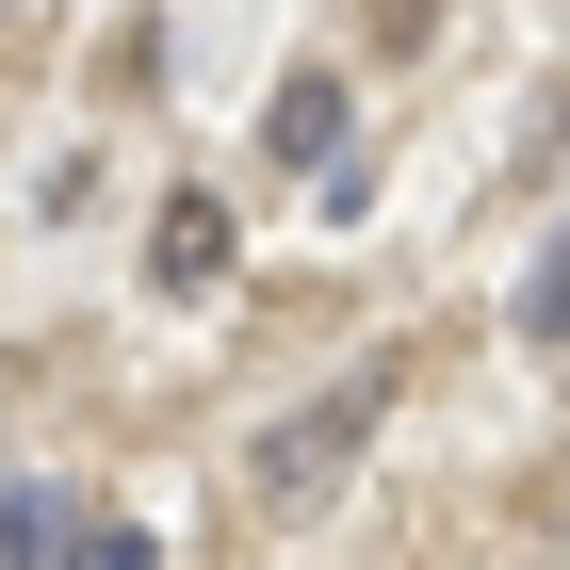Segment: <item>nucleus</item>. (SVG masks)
<instances>
[{
	"label": "nucleus",
	"mask_w": 570,
	"mask_h": 570,
	"mask_svg": "<svg viewBox=\"0 0 570 570\" xmlns=\"http://www.w3.org/2000/svg\"><path fill=\"white\" fill-rule=\"evenodd\" d=\"M358 440H375V375H343V392H309L294 424H277L262 456H245V489H262V505H309V489H343V473H358Z\"/></svg>",
	"instance_id": "obj_1"
},
{
	"label": "nucleus",
	"mask_w": 570,
	"mask_h": 570,
	"mask_svg": "<svg viewBox=\"0 0 570 570\" xmlns=\"http://www.w3.org/2000/svg\"><path fill=\"white\" fill-rule=\"evenodd\" d=\"M228 245H245V228H228V196H164V228H147V277H164V294H213V277H228Z\"/></svg>",
	"instance_id": "obj_2"
},
{
	"label": "nucleus",
	"mask_w": 570,
	"mask_h": 570,
	"mask_svg": "<svg viewBox=\"0 0 570 570\" xmlns=\"http://www.w3.org/2000/svg\"><path fill=\"white\" fill-rule=\"evenodd\" d=\"M262 131H277V164H309V179H326V164H343V82H326V66H294Z\"/></svg>",
	"instance_id": "obj_3"
},
{
	"label": "nucleus",
	"mask_w": 570,
	"mask_h": 570,
	"mask_svg": "<svg viewBox=\"0 0 570 570\" xmlns=\"http://www.w3.org/2000/svg\"><path fill=\"white\" fill-rule=\"evenodd\" d=\"M66 538H82V522H66V489H33V473L0 489V570H66Z\"/></svg>",
	"instance_id": "obj_4"
},
{
	"label": "nucleus",
	"mask_w": 570,
	"mask_h": 570,
	"mask_svg": "<svg viewBox=\"0 0 570 570\" xmlns=\"http://www.w3.org/2000/svg\"><path fill=\"white\" fill-rule=\"evenodd\" d=\"M522 343H570V228L538 245V277H522Z\"/></svg>",
	"instance_id": "obj_5"
},
{
	"label": "nucleus",
	"mask_w": 570,
	"mask_h": 570,
	"mask_svg": "<svg viewBox=\"0 0 570 570\" xmlns=\"http://www.w3.org/2000/svg\"><path fill=\"white\" fill-rule=\"evenodd\" d=\"M66 570H164V554H147L131 522H82V538H66Z\"/></svg>",
	"instance_id": "obj_6"
}]
</instances>
